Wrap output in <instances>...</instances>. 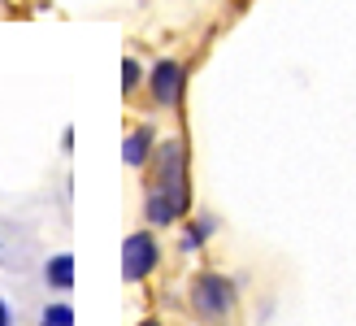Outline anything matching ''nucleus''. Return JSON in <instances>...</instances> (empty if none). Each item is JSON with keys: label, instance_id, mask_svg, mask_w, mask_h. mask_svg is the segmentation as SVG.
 <instances>
[{"label": "nucleus", "instance_id": "1", "mask_svg": "<svg viewBox=\"0 0 356 326\" xmlns=\"http://www.w3.org/2000/svg\"><path fill=\"white\" fill-rule=\"evenodd\" d=\"M144 187L165 192L174 205H183L191 213V174H187V143H183V135H170V139L156 143V153H152L148 170H144Z\"/></svg>", "mask_w": 356, "mask_h": 326}, {"label": "nucleus", "instance_id": "2", "mask_svg": "<svg viewBox=\"0 0 356 326\" xmlns=\"http://www.w3.org/2000/svg\"><path fill=\"white\" fill-rule=\"evenodd\" d=\"M187 300H191V313L200 318V322H222L235 313V304H239V287L230 274H222V270H200V274L191 279L187 287Z\"/></svg>", "mask_w": 356, "mask_h": 326}, {"label": "nucleus", "instance_id": "3", "mask_svg": "<svg viewBox=\"0 0 356 326\" xmlns=\"http://www.w3.org/2000/svg\"><path fill=\"white\" fill-rule=\"evenodd\" d=\"M156 265H161V240H156V231H131L127 240H122V279L127 283H144L156 274Z\"/></svg>", "mask_w": 356, "mask_h": 326}, {"label": "nucleus", "instance_id": "4", "mask_svg": "<svg viewBox=\"0 0 356 326\" xmlns=\"http://www.w3.org/2000/svg\"><path fill=\"white\" fill-rule=\"evenodd\" d=\"M144 92H148L152 109H178V104H183V92H187V65L178 57H161L148 70Z\"/></svg>", "mask_w": 356, "mask_h": 326}, {"label": "nucleus", "instance_id": "5", "mask_svg": "<svg viewBox=\"0 0 356 326\" xmlns=\"http://www.w3.org/2000/svg\"><path fill=\"white\" fill-rule=\"evenodd\" d=\"M156 143H161L156 139V126L152 122H135L127 131V139H122V161H127V170H148Z\"/></svg>", "mask_w": 356, "mask_h": 326}, {"label": "nucleus", "instance_id": "6", "mask_svg": "<svg viewBox=\"0 0 356 326\" xmlns=\"http://www.w3.org/2000/svg\"><path fill=\"white\" fill-rule=\"evenodd\" d=\"M178 226H183V231H178V248H183L187 257H191V252H200V248L213 240V235L222 231V222H218L213 213H195V217L187 213V217H183Z\"/></svg>", "mask_w": 356, "mask_h": 326}, {"label": "nucleus", "instance_id": "7", "mask_svg": "<svg viewBox=\"0 0 356 326\" xmlns=\"http://www.w3.org/2000/svg\"><path fill=\"white\" fill-rule=\"evenodd\" d=\"M44 283L52 292H70V287H74V257H70V252H52L44 261Z\"/></svg>", "mask_w": 356, "mask_h": 326}, {"label": "nucleus", "instance_id": "8", "mask_svg": "<svg viewBox=\"0 0 356 326\" xmlns=\"http://www.w3.org/2000/svg\"><path fill=\"white\" fill-rule=\"evenodd\" d=\"M144 83H148V70L139 65L135 57H122V96L144 92Z\"/></svg>", "mask_w": 356, "mask_h": 326}, {"label": "nucleus", "instance_id": "9", "mask_svg": "<svg viewBox=\"0 0 356 326\" xmlns=\"http://www.w3.org/2000/svg\"><path fill=\"white\" fill-rule=\"evenodd\" d=\"M40 326H74V309H70L65 300H52V304H44Z\"/></svg>", "mask_w": 356, "mask_h": 326}, {"label": "nucleus", "instance_id": "10", "mask_svg": "<svg viewBox=\"0 0 356 326\" xmlns=\"http://www.w3.org/2000/svg\"><path fill=\"white\" fill-rule=\"evenodd\" d=\"M0 326H13V309H9L5 300H0Z\"/></svg>", "mask_w": 356, "mask_h": 326}, {"label": "nucleus", "instance_id": "11", "mask_svg": "<svg viewBox=\"0 0 356 326\" xmlns=\"http://www.w3.org/2000/svg\"><path fill=\"white\" fill-rule=\"evenodd\" d=\"M139 326H161V322H156V318H144V322H139Z\"/></svg>", "mask_w": 356, "mask_h": 326}]
</instances>
